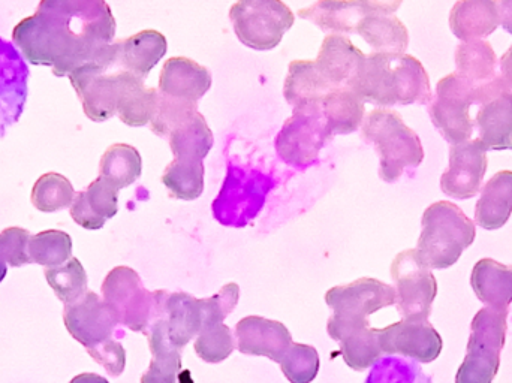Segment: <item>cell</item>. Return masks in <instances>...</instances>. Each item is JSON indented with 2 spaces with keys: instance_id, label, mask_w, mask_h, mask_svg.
I'll use <instances>...</instances> for the list:
<instances>
[{
  "instance_id": "8fae6325",
  "label": "cell",
  "mask_w": 512,
  "mask_h": 383,
  "mask_svg": "<svg viewBox=\"0 0 512 383\" xmlns=\"http://www.w3.org/2000/svg\"><path fill=\"white\" fill-rule=\"evenodd\" d=\"M330 140L322 108L294 111L277 134L276 152L286 165L303 170Z\"/></svg>"
},
{
  "instance_id": "30bf717a",
  "label": "cell",
  "mask_w": 512,
  "mask_h": 383,
  "mask_svg": "<svg viewBox=\"0 0 512 383\" xmlns=\"http://www.w3.org/2000/svg\"><path fill=\"white\" fill-rule=\"evenodd\" d=\"M396 285V307L406 321H429L438 282L432 270L418 258L415 249L400 252L391 264Z\"/></svg>"
},
{
  "instance_id": "7bdbcfd3",
  "label": "cell",
  "mask_w": 512,
  "mask_h": 383,
  "mask_svg": "<svg viewBox=\"0 0 512 383\" xmlns=\"http://www.w3.org/2000/svg\"><path fill=\"white\" fill-rule=\"evenodd\" d=\"M195 113H198L197 104L176 101V99L168 98V96L159 92L158 104H156L150 128L159 137H170L171 132L177 126L182 125L185 120L194 116Z\"/></svg>"
},
{
  "instance_id": "f546056e",
  "label": "cell",
  "mask_w": 512,
  "mask_h": 383,
  "mask_svg": "<svg viewBox=\"0 0 512 383\" xmlns=\"http://www.w3.org/2000/svg\"><path fill=\"white\" fill-rule=\"evenodd\" d=\"M512 214V171L495 174L481 191L475 222L487 231L501 229Z\"/></svg>"
},
{
  "instance_id": "cb8c5ba5",
  "label": "cell",
  "mask_w": 512,
  "mask_h": 383,
  "mask_svg": "<svg viewBox=\"0 0 512 383\" xmlns=\"http://www.w3.org/2000/svg\"><path fill=\"white\" fill-rule=\"evenodd\" d=\"M400 5L402 2H387L384 8L361 20L357 33L375 53L405 54L409 45V32L405 24L394 15Z\"/></svg>"
},
{
  "instance_id": "9c48e42d",
  "label": "cell",
  "mask_w": 512,
  "mask_h": 383,
  "mask_svg": "<svg viewBox=\"0 0 512 383\" xmlns=\"http://www.w3.org/2000/svg\"><path fill=\"white\" fill-rule=\"evenodd\" d=\"M474 104H477L474 84L456 72L439 80L436 95L429 104V114L439 134L451 146L471 141L475 125L469 111Z\"/></svg>"
},
{
  "instance_id": "4316f807",
  "label": "cell",
  "mask_w": 512,
  "mask_h": 383,
  "mask_svg": "<svg viewBox=\"0 0 512 383\" xmlns=\"http://www.w3.org/2000/svg\"><path fill=\"white\" fill-rule=\"evenodd\" d=\"M152 361L141 378V383H179L182 372V351L177 349L168 337L167 321L164 315L156 319L146 331Z\"/></svg>"
},
{
  "instance_id": "4fadbf2b",
  "label": "cell",
  "mask_w": 512,
  "mask_h": 383,
  "mask_svg": "<svg viewBox=\"0 0 512 383\" xmlns=\"http://www.w3.org/2000/svg\"><path fill=\"white\" fill-rule=\"evenodd\" d=\"M333 316L346 321H369V316L396 304V289L381 280L363 277L349 285L334 286L325 294Z\"/></svg>"
},
{
  "instance_id": "8992f818",
  "label": "cell",
  "mask_w": 512,
  "mask_h": 383,
  "mask_svg": "<svg viewBox=\"0 0 512 383\" xmlns=\"http://www.w3.org/2000/svg\"><path fill=\"white\" fill-rule=\"evenodd\" d=\"M167 297V291H147L137 271L129 267L113 268L102 283V300L119 325L135 333H146L164 315Z\"/></svg>"
},
{
  "instance_id": "d6986e66",
  "label": "cell",
  "mask_w": 512,
  "mask_h": 383,
  "mask_svg": "<svg viewBox=\"0 0 512 383\" xmlns=\"http://www.w3.org/2000/svg\"><path fill=\"white\" fill-rule=\"evenodd\" d=\"M366 54L352 44L348 36L328 35L322 41L315 65L331 89H352Z\"/></svg>"
},
{
  "instance_id": "7402d4cb",
  "label": "cell",
  "mask_w": 512,
  "mask_h": 383,
  "mask_svg": "<svg viewBox=\"0 0 512 383\" xmlns=\"http://www.w3.org/2000/svg\"><path fill=\"white\" fill-rule=\"evenodd\" d=\"M212 87L209 69L188 57H171L159 75V92L176 101L198 104Z\"/></svg>"
},
{
  "instance_id": "f35d334b",
  "label": "cell",
  "mask_w": 512,
  "mask_h": 383,
  "mask_svg": "<svg viewBox=\"0 0 512 383\" xmlns=\"http://www.w3.org/2000/svg\"><path fill=\"white\" fill-rule=\"evenodd\" d=\"M44 276L56 297L65 303V306L75 303L87 294L86 270L77 258L69 259L60 267L48 268Z\"/></svg>"
},
{
  "instance_id": "4dcf8cb0",
  "label": "cell",
  "mask_w": 512,
  "mask_h": 383,
  "mask_svg": "<svg viewBox=\"0 0 512 383\" xmlns=\"http://www.w3.org/2000/svg\"><path fill=\"white\" fill-rule=\"evenodd\" d=\"M364 101L351 89L333 90L322 102V114L328 134L348 135L364 122Z\"/></svg>"
},
{
  "instance_id": "ba28073f",
  "label": "cell",
  "mask_w": 512,
  "mask_h": 383,
  "mask_svg": "<svg viewBox=\"0 0 512 383\" xmlns=\"http://www.w3.org/2000/svg\"><path fill=\"white\" fill-rule=\"evenodd\" d=\"M237 38L256 51L276 48L294 26V12L280 0H242L230 9Z\"/></svg>"
},
{
  "instance_id": "d6a6232c",
  "label": "cell",
  "mask_w": 512,
  "mask_h": 383,
  "mask_svg": "<svg viewBox=\"0 0 512 383\" xmlns=\"http://www.w3.org/2000/svg\"><path fill=\"white\" fill-rule=\"evenodd\" d=\"M215 138L203 114L195 113L170 134L174 159L203 162L212 150Z\"/></svg>"
},
{
  "instance_id": "7dc6e473",
  "label": "cell",
  "mask_w": 512,
  "mask_h": 383,
  "mask_svg": "<svg viewBox=\"0 0 512 383\" xmlns=\"http://www.w3.org/2000/svg\"><path fill=\"white\" fill-rule=\"evenodd\" d=\"M71 217L77 225L81 228L89 229V231H96V229L104 228L105 220L99 219L89 205H87L84 192H78L75 196L74 202L71 205Z\"/></svg>"
},
{
  "instance_id": "74e56055",
  "label": "cell",
  "mask_w": 512,
  "mask_h": 383,
  "mask_svg": "<svg viewBox=\"0 0 512 383\" xmlns=\"http://www.w3.org/2000/svg\"><path fill=\"white\" fill-rule=\"evenodd\" d=\"M77 193L66 177L57 173H48L36 180L32 189V204L42 213L71 208Z\"/></svg>"
},
{
  "instance_id": "6da1fadb",
  "label": "cell",
  "mask_w": 512,
  "mask_h": 383,
  "mask_svg": "<svg viewBox=\"0 0 512 383\" xmlns=\"http://www.w3.org/2000/svg\"><path fill=\"white\" fill-rule=\"evenodd\" d=\"M116 36V18L104 0H42L35 14L12 30L27 62L51 66L56 77L92 62Z\"/></svg>"
},
{
  "instance_id": "d590c367",
  "label": "cell",
  "mask_w": 512,
  "mask_h": 383,
  "mask_svg": "<svg viewBox=\"0 0 512 383\" xmlns=\"http://www.w3.org/2000/svg\"><path fill=\"white\" fill-rule=\"evenodd\" d=\"M158 89H147L143 80H135L120 98L117 116L132 128L149 125L158 104Z\"/></svg>"
},
{
  "instance_id": "d4e9b609",
  "label": "cell",
  "mask_w": 512,
  "mask_h": 383,
  "mask_svg": "<svg viewBox=\"0 0 512 383\" xmlns=\"http://www.w3.org/2000/svg\"><path fill=\"white\" fill-rule=\"evenodd\" d=\"M333 92L316 68L315 60H294L289 63L283 96L294 111L319 110L325 96Z\"/></svg>"
},
{
  "instance_id": "c3c4849f",
  "label": "cell",
  "mask_w": 512,
  "mask_h": 383,
  "mask_svg": "<svg viewBox=\"0 0 512 383\" xmlns=\"http://www.w3.org/2000/svg\"><path fill=\"white\" fill-rule=\"evenodd\" d=\"M499 77L512 92V45L499 60Z\"/></svg>"
},
{
  "instance_id": "7c38bea8",
  "label": "cell",
  "mask_w": 512,
  "mask_h": 383,
  "mask_svg": "<svg viewBox=\"0 0 512 383\" xmlns=\"http://www.w3.org/2000/svg\"><path fill=\"white\" fill-rule=\"evenodd\" d=\"M270 188L268 177L231 167L224 189L213 204L216 219L224 225H246L264 204Z\"/></svg>"
},
{
  "instance_id": "52a82bcc",
  "label": "cell",
  "mask_w": 512,
  "mask_h": 383,
  "mask_svg": "<svg viewBox=\"0 0 512 383\" xmlns=\"http://www.w3.org/2000/svg\"><path fill=\"white\" fill-rule=\"evenodd\" d=\"M508 309L484 307L471 325L465 361L456 383H493L501 366V352L507 339Z\"/></svg>"
},
{
  "instance_id": "8d00e7d4",
  "label": "cell",
  "mask_w": 512,
  "mask_h": 383,
  "mask_svg": "<svg viewBox=\"0 0 512 383\" xmlns=\"http://www.w3.org/2000/svg\"><path fill=\"white\" fill-rule=\"evenodd\" d=\"M29 258L30 262L47 267V270L66 264L72 258L71 235L56 229L33 235L29 241Z\"/></svg>"
},
{
  "instance_id": "e575fe53",
  "label": "cell",
  "mask_w": 512,
  "mask_h": 383,
  "mask_svg": "<svg viewBox=\"0 0 512 383\" xmlns=\"http://www.w3.org/2000/svg\"><path fill=\"white\" fill-rule=\"evenodd\" d=\"M162 183L173 198L194 201L204 191V164L173 159L162 174Z\"/></svg>"
},
{
  "instance_id": "f6af8a7d",
  "label": "cell",
  "mask_w": 512,
  "mask_h": 383,
  "mask_svg": "<svg viewBox=\"0 0 512 383\" xmlns=\"http://www.w3.org/2000/svg\"><path fill=\"white\" fill-rule=\"evenodd\" d=\"M27 229L12 226L0 232V259L11 267H23L30 264L29 241Z\"/></svg>"
},
{
  "instance_id": "277c9868",
  "label": "cell",
  "mask_w": 512,
  "mask_h": 383,
  "mask_svg": "<svg viewBox=\"0 0 512 383\" xmlns=\"http://www.w3.org/2000/svg\"><path fill=\"white\" fill-rule=\"evenodd\" d=\"M361 132L378 152L379 177L384 182H397L406 170L418 168L424 161L420 137L390 108H376L369 113Z\"/></svg>"
},
{
  "instance_id": "2e32d148",
  "label": "cell",
  "mask_w": 512,
  "mask_h": 383,
  "mask_svg": "<svg viewBox=\"0 0 512 383\" xmlns=\"http://www.w3.org/2000/svg\"><path fill=\"white\" fill-rule=\"evenodd\" d=\"M29 66L17 47L0 38V138L20 120L29 93Z\"/></svg>"
},
{
  "instance_id": "1f68e13d",
  "label": "cell",
  "mask_w": 512,
  "mask_h": 383,
  "mask_svg": "<svg viewBox=\"0 0 512 383\" xmlns=\"http://www.w3.org/2000/svg\"><path fill=\"white\" fill-rule=\"evenodd\" d=\"M498 57L487 41L462 42L456 50V74L475 87L498 77Z\"/></svg>"
},
{
  "instance_id": "ffe728a7",
  "label": "cell",
  "mask_w": 512,
  "mask_h": 383,
  "mask_svg": "<svg viewBox=\"0 0 512 383\" xmlns=\"http://www.w3.org/2000/svg\"><path fill=\"white\" fill-rule=\"evenodd\" d=\"M237 349L242 354L265 357L274 363L280 364L283 355L292 345V336L288 328L279 321L261 318V316H248L237 324Z\"/></svg>"
},
{
  "instance_id": "e0dca14e",
  "label": "cell",
  "mask_w": 512,
  "mask_h": 383,
  "mask_svg": "<svg viewBox=\"0 0 512 383\" xmlns=\"http://www.w3.org/2000/svg\"><path fill=\"white\" fill-rule=\"evenodd\" d=\"M487 150L480 141H466L450 149V167L442 174L441 189L456 199L474 198L487 173Z\"/></svg>"
},
{
  "instance_id": "f1b7e54d",
  "label": "cell",
  "mask_w": 512,
  "mask_h": 383,
  "mask_svg": "<svg viewBox=\"0 0 512 383\" xmlns=\"http://www.w3.org/2000/svg\"><path fill=\"white\" fill-rule=\"evenodd\" d=\"M471 286L486 307L508 309L512 303V265L481 259L472 270Z\"/></svg>"
},
{
  "instance_id": "f907efd6",
  "label": "cell",
  "mask_w": 512,
  "mask_h": 383,
  "mask_svg": "<svg viewBox=\"0 0 512 383\" xmlns=\"http://www.w3.org/2000/svg\"><path fill=\"white\" fill-rule=\"evenodd\" d=\"M69 383H110L102 376L95 375V373H83V375L75 376Z\"/></svg>"
},
{
  "instance_id": "83f0119b",
  "label": "cell",
  "mask_w": 512,
  "mask_h": 383,
  "mask_svg": "<svg viewBox=\"0 0 512 383\" xmlns=\"http://www.w3.org/2000/svg\"><path fill=\"white\" fill-rule=\"evenodd\" d=\"M477 140L489 150L512 149V92L496 96L484 104L475 117Z\"/></svg>"
},
{
  "instance_id": "b9f144b4",
  "label": "cell",
  "mask_w": 512,
  "mask_h": 383,
  "mask_svg": "<svg viewBox=\"0 0 512 383\" xmlns=\"http://www.w3.org/2000/svg\"><path fill=\"white\" fill-rule=\"evenodd\" d=\"M194 349L195 354L206 363H222L237 349L236 336L230 327L219 324L204 330L195 340Z\"/></svg>"
},
{
  "instance_id": "816d5d0a",
  "label": "cell",
  "mask_w": 512,
  "mask_h": 383,
  "mask_svg": "<svg viewBox=\"0 0 512 383\" xmlns=\"http://www.w3.org/2000/svg\"><path fill=\"white\" fill-rule=\"evenodd\" d=\"M6 273H8V264L0 259V282L5 279Z\"/></svg>"
},
{
  "instance_id": "7a4b0ae2",
  "label": "cell",
  "mask_w": 512,
  "mask_h": 383,
  "mask_svg": "<svg viewBox=\"0 0 512 383\" xmlns=\"http://www.w3.org/2000/svg\"><path fill=\"white\" fill-rule=\"evenodd\" d=\"M351 90L364 102L384 108L427 105L433 99L429 74L423 63L409 54H369Z\"/></svg>"
},
{
  "instance_id": "603a6c76",
  "label": "cell",
  "mask_w": 512,
  "mask_h": 383,
  "mask_svg": "<svg viewBox=\"0 0 512 383\" xmlns=\"http://www.w3.org/2000/svg\"><path fill=\"white\" fill-rule=\"evenodd\" d=\"M110 51L123 69L144 81L167 53V38L158 30H143L113 42Z\"/></svg>"
},
{
  "instance_id": "44dd1931",
  "label": "cell",
  "mask_w": 512,
  "mask_h": 383,
  "mask_svg": "<svg viewBox=\"0 0 512 383\" xmlns=\"http://www.w3.org/2000/svg\"><path fill=\"white\" fill-rule=\"evenodd\" d=\"M385 5L387 2L376 0H321L300 9L298 15L304 20L312 21L324 32H331V35H349L357 33L358 26L366 15L384 8Z\"/></svg>"
},
{
  "instance_id": "60d3db41",
  "label": "cell",
  "mask_w": 512,
  "mask_h": 383,
  "mask_svg": "<svg viewBox=\"0 0 512 383\" xmlns=\"http://www.w3.org/2000/svg\"><path fill=\"white\" fill-rule=\"evenodd\" d=\"M283 375L291 383H312L319 372V355L313 346L292 343L280 361Z\"/></svg>"
},
{
  "instance_id": "3957f363",
  "label": "cell",
  "mask_w": 512,
  "mask_h": 383,
  "mask_svg": "<svg viewBox=\"0 0 512 383\" xmlns=\"http://www.w3.org/2000/svg\"><path fill=\"white\" fill-rule=\"evenodd\" d=\"M421 226L415 252L429 270L453 267L477 237L475 223L450 201L430 205Z\"/></svg>"
},
{
  "instance_id": "ac0fdd59",
  "label": "cell",
  "mask_w": 512,
  "mask_h": 383,
  "mask_svg": "<svg viewBox=\"0 0 512 383\" xmlns=\"http://www.w3.org/2000/svg\"><path fill=\"white\" fill-rule=\"evenodd\" d=\"M328 336L340 343V354L355 372H364L382 358L378 330L369 321L355 322L331 316L327 322Z\"/></svg>"
},
{
  "instance_id": "5bb4252c",
  "label": "cell",
  "mask_w": 512,
  "mask_h": 383,
  "mask_svg": "<svg viewBox=\"0 0 512 383\" xmlns=\"http://www.w3.org/2000/svg\"><path fill=\"white\" fill-rule=\"evenodd\" d=\"M379 346L388 355L411 358L421 364L438 360L444 342L429 321H403L378 330Z\"/></svg>"
},
{
  "instance_id": "9a60e30c",
  "label": "cell",
  "mask_w": 512,
  "mask_h": 383,
  "mask_svg": "<svg viewBox=\"0 0 512 383\" xmlns=\"http://www.w3.org/2000/svg\"><path fill=\"white\" fill-rule=\"evenodd\" d=\"M66 330L78 343L89 349L113 339L119 322L113 310L95 292L86 295L63 309Z\"/></svg>"
},
{
  "instance_id": "681fc988",
  "label": "cell",
  "mask_w": 512,
  "mask_h": 383,
  "mask_svg": "<svg viewBox=\"0 0 512 383\" xmlns=\"http://www.w3.org/2000/svg\"><path fill=\"white\" fill-rule=\"evenodd\" d=\"M498 9L502 27L512 35V0H502V2H498Z\"/></svg>"
},
{
  "instance_id": "ab89813d",
  "label": "cell",
  "mask_w": 512,
  "mask_h": 383,
  "mask_svg": "<svg viewBox=\"0 0 512 383\" xmlns=\"http://www.w3.org/2000/svg\"><path fill=\"white\" fill-rule=\"evenodd\" d=\"M366 383H432V378L423 372L417 361L387 357L372 367Z\"/></svg>"
},
{
  "instance_id": "5b68a950",
  "label": "cell",
  "mask_w": 512,
  "mask_h": 383,
  "mask_svg": "<svg viewBox=\"0 0 512 383\" xmlns=\"http://www.w3.org/2000/svg\"><path fill=\"white\" fill-rule=\"evenodd\" d=\"M240 288L228 283L221 292L210 298H194L185 292L168 294L164 306L170 342L182 351L204 330L224 324L225 318L239 304Z\"/></svg>"
},
{
  "instance_id": "ee69618b",
  "label": "cell",
  "mask_w": 512,
  "mask_h": 383,
  "mask_svg": "<svg viewBox=\"0 0 512 383\" xmlns=\"http://www.w3.org/2000/svg\"><path fill=\"white\" fill-rule=\"evenodd\" d=\"M84 192L87 205L90 210L99 217L105 220L113 219L119 211V189L116 186L108 183L107 180L98 177L95 182L90 183L89 188Z\"/></svg>"
},
{
  "instance_id": "836d02e7",
  "label": "cell",
  "mask_w": 512,
  "mask_h": 383,
  "mask_svg": "<svg viewBox=\"0 0 512 383\" xmlns=\"http://www.w3.org/2000/svg\"><path fill=\"white\" fill-rule=\"evenodd\" d=\"M143 161L140 152L129 144L108 147L99 164V177L117 189L128 188L140 179Z\"/></svg>"
},
{
  "instance_id": "484cf974",
  "label": "cell",
  "mask_w": 512,
  "mask_h": 383,
  "mask_svg": "<svg viewBox=\"0 0 512 383\" xmlns=\"http://www.w3.org/2000/svg\"><path fill=\"white\" fill-rule=\"evenodd\" d=\"M499 26L498 2L493 0H462L451 9V32L460 41H483Z\"/></svg>"
},
{
  "instance_id": "bcb514c9",
  "label": "cell",
  "mask_w": 512,
  "mask_h": 383,
  "mask_svg": "<svg viewBox=\"0 0 512 383\" xmlns=\"http://www.w3.org/2000/svg\"><path fill=\"white\" fill-rule=\"evenodd\" d=\"M87 352L113 378H117L125 372V348L116 340L111 339L108 342L101 343V345L93 346V348L87 349Z\"/></svg>"
}]
</instances>
